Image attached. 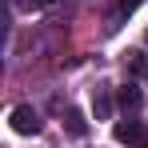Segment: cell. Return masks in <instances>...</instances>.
<instances>
[{
  "label": "cell",
  "instance_id": "277c9868",
  "mask_svg": "<svg viewBox=\"0 0 148 148\" xmlns=\"http://www.w3.org/2000/svg\"><path fill=\"white\" fill-rule=\"evenodd\" d=\"M64 128H68V136H88V120H84V112H76V108H68L64 112Z\"/></svg>",
  "mask_w": 148,
  "mask_h": 148
},
{
  "label": "cell",
  "instance_id": "5b68a950",
  "mask_svg": "<svg viewBox=\"0 0 148 148\" xmlns=\"http://www.w3.org/2000/svg\"><path fill=\"white\" fill-rule=\"evenodd\" d=\"M92 112H96V120H104V116L112 112V96H108L104 88H96V96H92Z\"/></svg>",
  "mask_w": 148,
  "mask_h": 148
},
{
  "label": "cell",
  "instance_id": "7a4b0ae2",
  "mask_svg": "<svg viewBox=\"0 0 148 148\" xmlns=\"http://www.w3.org/2000/svg\"><path fill=\"white\" fill-rule=\"evenodd\" d=\"M112 132H116V140H120V144H144V128H140V120H132V116L120 120Z\"/></svg>",
  "mask_w": 148,
  "mask_h": 148
},
{
  "label": "cell",
  "instance_id": "3957f363",
  "mask_svg": "<svg viewBox=\"0 0 148 148\" xmlns=\"http://www.w3.org/2000/svg\"><path fill=\"white\" fill-rule=\"evenodd\" d=\"M116 104H120L128 116H136V112H140V104H144V92H140L136 84H124L120 92H116Z\"/></svg>",
  "mask_w": 148,
  "mask_h": 148
},
{
  "label": "cell",
  "instance_id": "8992f818",
  "mask_svg": "<svg viewBox=\"0 0 148 148\" xmlns=\"http://www.w3.org/2000/svg\"><path fill=\"white\" fill-rule=\"evenodd\" d=\"M40 4H52V0H40Z\"/></svg>",
  "mask_w": 148,
  "mask_h": 148
},
{
  "label": "cell",
  "instance_id": "6da1fadb",
  "mask_svg": "<svg viewBox=\"0 0 148 148\" xmlns=\"http://www.w3.org/2000/svg\"><path fill=\"white\" fill-rule=\"evenodd\" d=\"M12 128H16L20 136H36V132H40V116H36L28 104H20V108H12Z\"/></svg>",
  "mask_w": 148,
  "mask_h": 148
},
{
  "label": "cell",
  "instance_id": "52a82bcc",
  "mask_svg": "<svg viewBox=\"0 0 148 148\" xmlns=\"http://www.w3.org/2000/svg\"><path fill=\"white\" fill-rule=\"evenodd\" d=\"M144 148H148V136H144Z\"/></svg>",
  "mask_w": 148,
  "mask_h": 148
}]
</instances>
